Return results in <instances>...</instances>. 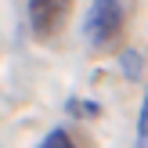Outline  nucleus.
Segmentation results:
<instances>
[{
    "label": "nucleus",
    "mask_w": 148,
    "mask_h": 148,
    "mask_svg": "<svg viewBox=\"0 0 148 148\" xmlns=\"http://www.w3.org/2000/svg\"><path fill=\"white\" fill-rule=\"evenodd\" d=\"M123 25V4L119 0H90L83 18V40L90 47H105Z\"/></svg>",
    "instance_id": "1"
},
{
    "label": "nucleus",
    "mask_w": 148,
    "mask_h": 148,
    "mask_svg": "<svg viewBox=\"0 0 148 148\" xmlns=\"http://www.w3.org/2000/svg\"><path fill=\"white\" fill-rule=\"evenodd\" d=\"M65 14H69V0H29V29H33V36L47 40L62 25Z\"/></svg>",
    "instance_id": "2"
},
{
    "label": "nucleus",
    "mask_w": 148,
    "mask_h": 148,
    "mask_svg": "<svg viewBox=\"0 0 148 148\" xmlns=\"http://www.w3.org/2000/svg\"><path fill=\"white\" fill-rule=\"evenodd\" d=\"M65 112L76 116V119H94V116H101V105L98 101H83V98H69L65 101Z\"/></svg>",
    "instance_id": "3"
},
{
    "label": "nucleus",
    "mask_w": 148,
    "mask_h": 148,
    "mask_svg": "<svg viewBox=\"0 0 148 148\" xmlns=\"http://www.w3.org/2000/svg\"><path fill=\"white\" fill-rule=\"evenodd\" d=\"M40 148H72V134H69V130H62V127H54V130L43 134Z\"/></svg>",
    "instance_id": "4"
},
{
    "label": "nucleus",
    "mask_w": 148,
    "mask_h": 148,
    "mask_svg": "<svg viewBox=\"0 0 148 148\" xmlns=\"http://www.w3.org/2000/svg\"><path fill=\"white\" fill-rule=\"evenodd\" d=\"M119 69H123L127 79H137L141 76V54H137V51H123L119 54Z\"/></svg>",
    "instance_id": "5"
},
{
    "label": "nucleus",
    "mask_w": 148,
    "mask_h": 148,
    "mask_svg": "<svg viewBox=\"0 0 148 148\" xmlns=\"http://www.w3.org/2000/svg\"><path fill=\"white\" fill-rule=\"evenodd\" d=\"M137 145H148V87H145V101H141V116H137Z\"/></svg>",
    "instance_id": "6"
}]
</instances>
